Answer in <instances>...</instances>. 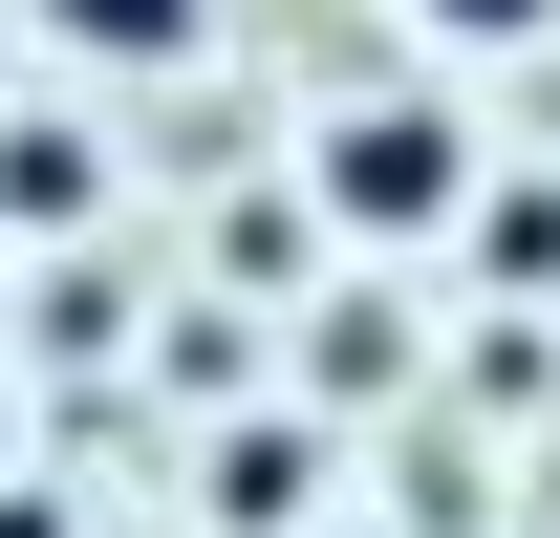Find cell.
Wrapping results in <instances>:
<instances>
[{
	"label": "cell",
	"mask_w": 560,
	"mask_h": 538,
	"mask_svg": "<svg viewBox=\"0 0 560 538\" xmlns=\"http://www.w3.org/2000/svg\"><path fill=\"white\" fill-rule=\"evenodd\" d=\"M388 22H410L453 86H475V66H539V44H560V0H388Z\"/></svg>",
	"instance_id": "obj_5"
},
{
	"label": "cell",
	"mask_w": 560,
	"mask_h": 538,
	"mask_svg": "<svg viewBox=\"0 0 560 538\" xmlns=\"http://www.w3.org/2000/svg\"><path fill=\"white\" fill-rule=\"evenodd\" d=\"M475 173H495V130H475V86H453V66L346 86V108L302 130V237H346V259H453Z\"/></svg>",
	"instance_id": "obj_1"
},
{
	"label": "cell",
	"mask_w": 560,
	"mask_h": 538,
	"mask_svg": "<svg viewBox=\"0 0 560 538\" xmlns=\"http://www.w3.org/2000/svg\"><path fill=\"white\" fill-rule=\"evenodd\" d=\"M215 538H302L324 517V409H280V431H215V495H195Z\"/></svg>",
	"instance_id": "obj_3"
},
{
	"label": "cell",
	"mask_w": 560,
	"mask_h": 538,
	"mask_svg": "<svg viewBox=\"0 0 560 538\" xmlns=\"http://www.w3.org/2000/svg\"><path fill=\"white\" fill-rule=\"evenodd\" d=\"M0 431H22V409H0Z\"/></svg>",
	"instance_id": "obj_8"
},
{
	"label": "cell",
	"mask_w": 560,
	"mask_h": 538,
	"mask_svg": "<svg viewBox=\"0 0 560 538\" xmlns=\"http://www.w3.org/2000/svg\"><path fill=\"white\" fill-rule=\"evenodd\" d=\"M22 22H44L86 86H173V66L215 44V0H22Z\"/></svg>",
	"instance_id": "obj_2"
},
{
	"label": "cell",
	"mask_w": 560,
	"mask_h": 538,
	"mask_svg": "<svg viewBox=\"0 0 560 538\" xmlns=\"http://www.w3.org/2000/svg\"><path fill=\"white\" fill-rule=\"evenodd\" d=\"M0 538H86V517H66V495H44L22 453H0Z\"/></svg>",
	"instance_id": "obj_7"
},
{
	"label": "cell",
	"mask_w": 560,
	"mask_h": 538,
	"mask_svg": "<svg viewBox=\"0 0 560 538\" xmlns=\"http://www.w3.org/2000/svg\"><path fill=\"white\" fill-rule=\"evenodd\" d=\"M366 388H410V324H388V302H346V324H324V409H366Z\"/></svg>",
	"instance_id": "obj_6"
},
{
	"label": "cell",
	"mask_w": 560,
	"mask_h": 538,
	"mask_svg": "<svg viewBox=\"0 0 560 538\" xmlns=\"http://www.w3.org/2000/svg\"><path fill=\"white\" fill-rule=\"evenodd\" d=\"M86 215H108L86 108H0V237H86Z\"/></svg>",
	"instance_id": "obj_4"
}]
</instances>
